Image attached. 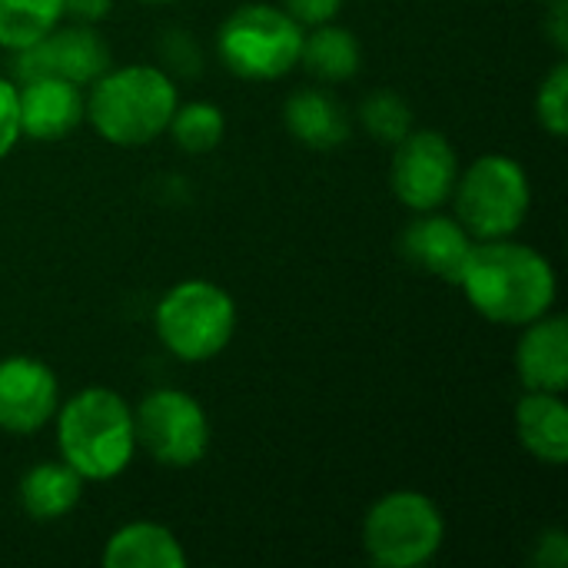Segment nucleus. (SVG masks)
I'll return each instance as SVG.
<instances>
[{"mask_svg":"<svg viewBox=\"0 0 568 568\" xmlns=\"http://www.w3.org/2000/svg\"><path fill=\"white\" fill-rule=\"evenodd\" d=\"M63 23V0H0V50L20 53Z\"/></svg>","mask_w":568,"mask_h":568,"instance_id":"obj_20","label":"nucleus"},{"mask_svg":"<svg viewBox=\"0 0 568 568\" xmlns=\"http://www.w3.org/2000/svg\"><path fill=\"white\" fill-rule=\"evenodd\" d=\"M443 542V509L416 489L386 493L363 519V549L376 568H423L439 556Z\"/></svg>","mask_w":568,"mask_h":568,"instance_id":"obj_7","label":"nucleus"},{"mask_svg":"<svg viewBox=\"0 0 568 568\" xmlns=\"http://www.w3.org/2000/svg\"><path fill=\"white\" fill-rule=\"evenodd\" d=\"M166 133L173 136V143L183 153L203 156V153H213L223 143L226 116H223V110L216 103L193 100V103H183V106L173 110V120H170Z\"/></svg>","mask_w":568,"mask_h":568,"instance_id":"obj_21","label":"nucleus"},{"mask_svg":"<svg viewBox=\"0 0 568 568\" xmlns=\"http://www.w3.org/2000/svg\"><path fill=\"white\" fill-rule=\"evenodd\" d=\"M87 90L60 80V77H37L17 83V110H20V136L37 143H57L70 136L83 123Z\"/></svg>","mask_w":568,"mask_h":568,"instance_id":"obj_13","label":"nucleus"},{"mask_svg":"<svg viewBox=\"0 0 568 568\" xmlns=\"http://www.w3.org/2000/svg\"><path fill=\"white\" fill-rule=\"evenodd\" d=\"M163 57L170 60L173 70H183V73H193L200 70V50L193 47V40L186 33H166L163 37Z\"/></svg>","mask_w":568,"mask_h":568,"instance_id":"obj_26","label":"nucleus"},{"mask_svg":"<svg viewBox=\"0 0 568 568\" xmlns=\"http://www.w3.org/2000/svg\"><path fill=\"white\" fill-rule=\"evenodd\" d=\"M20 140V110H17V83L0 73V163Z\"/></svg>","mask_w":568,"mask_h":568,"instance_id":"obj_24","label":"nucleus"},{"mask_svg":"<svg viewBox=\"0 0 568 568\" xmlns=\"http://www.w3.org/2000/svg\"><path fill=\"white\" fill-rule=\"evenodd\" d=\"M346 0H280V7L303 27H320L336 20Z\"/></svg>","mask_w":568,"mask_h":568,"instance_id":"obj_25","label":"nucleus"},{"mask_svg":"<svg viewBox=\"0 0 568 568\" xmlns=\"http://www.w3.org/2000/svg\"><path fill=\"white\" fill-rule=\"evenodd\" d=\"M516 373L523 389L566 393L568 389V323L559 313H546L523 326L516 346Z\"/></svg>","mask_w":568,"mask_h":568,"instance_id":"obj_14","label":"nucleus"},{"mask_svg":"<svg viewBox=\"0 0 568 568\" xmlns=\"http://www.w3.org/2000/svg\"><path fill=\"white\" fill-rule=\"evenodd\" d=\"M536 566L542 568H566L568 566V536L552 529L536 542Z\"/></svg>","mask_w":568,"mask_h":568,"instance_id":"obj_27","label":"nucleus"},{"mask_svg":"<svg viewBox=\"0 0 568 568\" xmlns=\"http://www.w3.org/2000/svg\"><path fill=\"white\" fill-rule=\"evenodd\" d=\"M60 406L57 373L37 356L0 359V433L33 436L53 423Z\"/></svg>","mask_w":568,"mask_h":568,"instance_id":"obj_11","label":"nucleus"},{"mask_svg":"<svg viewBox=\"0 0 568 568\" xmlns=\"http://www.w3.org/2000/svg\"><path fill=\"white\" fill-rule=\"evenodd\" d=\"M106 568H186L183 542L160 523H126L103 546Z\"/></svg>","mask_w":568,"mask_h":568,"instance_id":"obj_18","label":"nucleus"},{"mask_svg":"<svg viewBox=\"0 0 568 568\" xmlns=\"http://www.w3.org/2000/svg\"><path fill=\"white\" fill-rule=\"evenodd\" d=\"M536 120L539 126L562 140L568 133V63L559 60L536 90Z\"/></svg>","mask_w":568,"mask_h":568,"instance_id":"obj_23","label":"nucleus"},{"mask_svg":"<svg viewBox=\"0 0 568 568\" xmlns=\"http://www.w3.org/2000/svg\"><path fill=\"white\" fill-rule=\"evenodd\" d=\"M473 246L476 240L466 233V226L456 216H446L439 210L416 213V220L399 233L403 260L453 286H459V276L466 270Z\"/></svg>","mask_w":568,"mask_h":568,"instance_id":"obj_12","label":"nucleus"},{"mask_svg":"<svg viewBox=\"0 0 568 568\" xmlns=\"http://www.w3.org/2000/svg\"><path fill=\"white\" fill-rule=\"evenodd\" d=\"M300 63L323 83H346L363 67V47L353 30L329 20V23L310 27V33L303 37Z\"/></svg>","mask_w":568,"mask_h":568,"instance_id":"obj_19","label":"nucleus"},{"mask_svg":"<svg viewBox=\"0 0 568 568\" xmlns=\"http://www.w3.org/2000/svg\"><path fill=\"white\" fill-rule=\"evenodd\" d=\"M449 203L476 243L516 236L532 206L529 173L516 156L483 153L459 170Z\"/></svg>","mask_w":568,"mask_h":568,"instance_id":"obj_6","label":"nucleus"},{"mask_svg":"<svg viewBox=\"0 0 568 568\" xmlns=\"http://www.w3.org/2000/svg\"><path fill=\"white\" fill-rule=\"evenodd\" d=\"M303 23L276 3H243L216 30V53L223 67L253 83L283 80L300 67Z\"/></svg>","mask_w":568,"mask_h":568,"instance_id":"obj_5","label":"nucleus"},{"mask_svg":"<svg viewBox=\"0 0 568 568\" xmlns=\"http://www.w3.org/2000/svg\"><path fill=\"white\" fill-rule=\"evenodd\" d=\"M180 106V90L163 67L126 63L103 70L87 87L83 120L113 146L136 150L160 140Z\"/></svg>","mask_w":568,"mask_h":568,"instance_id":"obj_2","label":"nucleus"},{"mask_svg":"<svg viewBox=\"0 0 568 568\" xmlns=\"http://www.w3.org/2000/svg\"><path fill=\"white\" fill-rule=\"evenodd\" d=\"M136 449H143L156 466L193 469L210 453V416L203 403L183 389H150L133 406Z\"/></svg>","mask_w":568,"mask_h":568,"instance_id":"obj_8","label":"nucleus"},{"mask_svg":"<svg viewBox=\"0 0 568 568\" xmlns=\"http://www.w3.org/2000/svg\"><path fill=\"white\" fill-rule=\"evenodd\" d=\"M113 10V0H63V17H70L73 23H100L106 20Z\"/></svg>","mask_w":568,"mask_h":568,"instance_id":"obj_28","label":"nucleus"},{"mask_svg":"<svg viewBox=\"0 0 568 568\" xmlns=\"http://www.w3.org/2000/svg\"><path fill=\"white\" fill-rule=\"evenodd\" d=\"M83 486L87 479L77 469H70L63 459L37 463L20 479V509L33 523H57L80 506Z\"/></svg>","mask_w":568,"mask_h":568,"instance_id":"obj_17","label":"nucleus"},{"mask_svg":"<svg viewBox=\"0 0 568 568\" xmlns=\"http://www.w3.org/2000/svg\"><path fill=\"white\" fill-rule=\"evenodd\" d=\"M516 436L523 449L542 466L568 463V409L559 393H532L526 389L516 406Z\"/></svg>","mask_w":568,"mask_h":568,"instance_id":"obj_16","label":"nucleus"},{"mask_svg":"<svg viewBox=\"0 0 568 568\" xmlns=\"http://www.w3.org/2000/svg\"><path fill=\"white\" fill-rule=\"evenodd\" d=\"M363 130L386 146H396L413 130V106L396 90H373L359 106Z\"/></svg>","mask_w":568,"mask_h":568,"instance_id":"obj_22","label":"nucleus"},{"mask_svg":"<svg viewBox=\"0 0 568 568\" xmlns=\"http://www.w3.org/2000/svg\"><path fill=\"white\" fill-rule=\"evenodd\" d=\"M542 3H552V0H542Z\"/></svg>","mask_w":568,"mask_h":568,"instance_id":"obj_31","label":"nucleus"},{"mask_svg":"<svg viewBox=\"0 0 568 568\" xmlns=\"http://www.w3.org/2000/svg\"><path fill=\"white\" fill-rule=\"evenodd\" d=\"M57 449L60 459L87 483H110L123 476L136 456L133 406L106 389L90 386L57 406Z\"/></svg>","mask_w":568,"mask_h":568,"instance_id":"obj_3","label":"nucleus"},{"mask_svg":"<svg viewBox=\"0 0 568 568\" xmlns=\"http://www.w3.org/2000/svg\"><path fill=\"white\" fill-rule=\"evenodd\" d=\"M103 70H110V47L93 23H60L40 43L13 53V83L60 77L87 90Z\"/></svg>","mask_w":568,"mask_h":568,"instance_id":"obj_10","label":"nucleus"},{"mask_svg":"<svg viewBox=\"0 0 568 568\" xmlns=\"http://www.w3.org/2000/svg\"><path fill=\"white\" fill-rule=\"evenodd\" d=\"M459 290L483 320L523 329L526 323L552 313L559 280L552 263L536 246L506 236L479 240L473 246Z\"/></svg>","mask_w":568,"mask_h":568,"instance_id":"obj_1","label":"nucleus"},{"mask_svg":"<svg viewBox=\"0 0 568 568\" xmlns=\"http://www.w3.org/2000/svg\"><path fill=\"white\" fill-rule=\"evenodd\" d=\"M143 3H176V0H143Z\"/></svg>","mask_w":568,"mask_h":568,"instance_id":"obj_30","label":"nucleus"},{"mask_svg":"<svg viewBox=\"0 0 568 568\" xmlns=\"http://www.w3.org/2000/svg\"><path fill=\"white\" fill-rule=\"evenodd\" d=\"M546 33L552 37V47L559 53L568 50V0H552L549 17H546Z\"/></svg>","mask_w":568,"mask_h":568,"instance_id":"obj_29","label":"nucleus"},{"mask_svg":"<svg viewBox=\"0 0 568 568\" xmlns=\"http://www.w3.org/2000/svg\"><path fill=\"white\" fill-rule=\"evenodd\" d=\"M283 123L306 150H339L353 133L346 106L323 87L293 90L283 106Z\"/></svg>","mask_w":568,"mask_h":568,"instance_id":"obj_15","label":"nucleus"},{"mask_svg":"<svg viewBox=\"0 0 568 568\" xmlns=\"http://www.w3.org/2000/svg\"><path fill=\"white\" fill-rule=\"evenodd\" d=\"M236 303L213 280H183L170 286L156 310L153 329L170 356L180 363H210L236 336Z\"/></svg>","mask_w":568,"mask_h":568,"instance_id":"obj_4","label":"nucleus"},{"mask_svg":"<svg viewBox=\"0 0 568 568\" xmlns=\"http://www.w3.org/2000/svg\"><path fill=\"white\" fill-rule=\"evenodd\" d=\"M459 180V156L446 133L409 130L393 146L389 183L396 200L413 213L443 210Z\"/></svg>","mask_w":568,"mask_h":568,"instance_id":"obj_9","label":"nucleus"}]
</instances>
